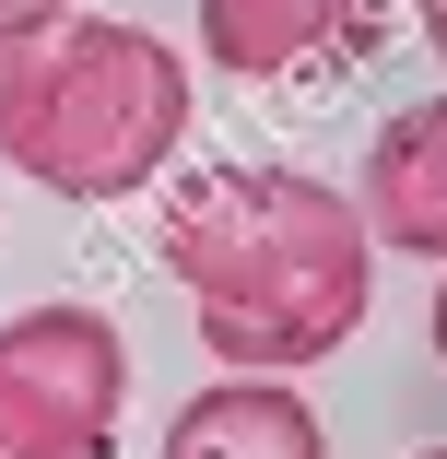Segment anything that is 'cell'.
Listing matches in <instances>:
<instances>
[{
  "label": "cell",
  "instance_id": "6da1fadb",
  "mask_svg": "<svg viewBox=\"0 0 447 459\" xmlns=\"http://www.w3.org/2000/svg\"><path fill=\"white\" fill-rule=\"evenodd\" d=\"M165 271L189 295L201 342L236 377H295L330 365L365 330V283H377V236L330 177L295 165H201L165 201Z\"/></svg>",
  "mask_w": 447,
  "mask_h": 459
},
{
  "label": "cell",
  "instance_id": "ba28073f",
  "mask_svg": "<svg viewBox=\"0 0 447 459\" xmlns=\"http://www.w3.org/2000/svg\"><path fill=\"white\" fill-rule=\"evenodd\" d=\"M412 24H424V48L447 59V0H412Z\"/></svg>",
  "mask_w": 447,
  "mask_h": 459
},
{
  "label": "cell",
  "instance_id": "9c48e42d",
  "mask_svg": "<svg viewBox=\"0 0 447 459\" xmlns=\"http://www.w3.org/2000/svg\"><path fill=\"white\" fill-rule=\"evenodd\" d=\"M435 353H447V283H435Z\"/></svg>",
  "mask_w": 447,
  "mask_h": 459
},
{
  "label": "cell",
  "instance_id": "7a4b0ae2",
  "mask_svg": "<svg viewBox=\"0 0 447 459\" xmlns=\"http://www.w3.org/2000/svg\"><path fill=\"white\" fill-rule=\"evenodd\" d=\"M189 142V59L142 24L59 13L0 48V165L59 201H130Z\"/></svg>",
  "mask_w": 447,
  "mask_h": 459
},
{
  "label": "cell",
  "instance_id": "5b68a950",
  "mask_svg": "<svg viewBox=\"0 0 447 459\" xmlns=\"http://www.w3.org/2000/svg\"><path fill=\"white\" fill-rule=\"evenodd\" d=\"M365 236L400 247V259H447V95L400 107L377 142H365Z\"/></svg>",
  "mask_w": 447,
  "mask_h": 459
},
{
  "label": "cell",
  "instance_id": "277c9868",
  "mask_svg": "<svg viewBox=\"0 0 447 459\" xmlns=\"http://www.w3.org/2000/svg\"><path fill=\"white\" fill-rule=\"evenodd\" d=\"M400 0H201V48L224 82H341L365 71Z\"/></svg>",
  "mask_w": 447,
  "mask_h": 459
},
{
  "label": "cell",
  "instance_id": "30bf717a",
  "mask_svg": "<svg viewBox=\"0 0 447 459\" xmlns=\"http://www.w3.org/2000/svg\"><path fill=\"white\" fill-rule=\"evenodd\" d=\"M424 459H447V447H424Z\"/></svg>",
  "mask_w": 447,
  "mask_h": 459
},
{
  "label": "cell",
  "instance_id": "8992f818",
  "mask_svg": "<svg viewBox=\"0 0 447 459\" xmlns=\"http://www.w3.org/2000/svg\"><path fill=\"white\" fill-rule=\"evenodd\" d=\"M153 459H330V424L283 377H224L201 401H176V424H165Z\"/></svg>",
  "mask_w": 447,
  "mask_h": 459
},
{
  "label": "cell",
  "instance_id": "52a82bcc",
  "mask_svg": "<svg viewBox=\"0 0 447 459\" xmlns=\"http://www.w3.org/2000/svg\"><path fill=\"white\" fill-rule=\"evenodd\" d=\"M59 13H71V0H0V48L36 36V24H59Z\"/></svg>",
  "mask_w": 447,
  "mask_h": 459
},
{
  "label": "cell",
  "instance_id": "3957f363",
  "mask_svg": "<svg viewBox=\"0 0 447 459\" xmlns=\"http://www.w3.org/2000/svg\"><path fill=\"white\" fill-rule=\"evenodd\" d=\"M130 401V342L95 307L0 318V459H107Z\"/></svg>",
  "mask_w": 447,
  "mask_h": 459
}]
</instances>
